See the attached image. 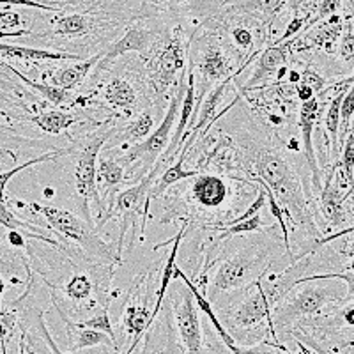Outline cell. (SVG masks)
<instances>
[{
    "instance_id": "obj_33",
    "label": "cell",
    "mask_w": 354,
    "mask_h": 354,
    "mask_svg": "<svg viewBox=\"0 0 354 354\" xmlns=\"http://www.w3.org/2000/svg\"><path fill=\"white\" fill-rule=\"evenodd\" d=\"M0 4H4V6H21V8L39 9V11H50V12L61 11V9L52 8V6H46V4H43V2H37V0H0Z\"/></svg>"
},
{
    "instance_id": "obj_11",
    "label": "cell",
    "mask_w": 354,
    "mask_h": 354,
    "mask_svg": "<svg viewBox=\"0 0 354 354\" xmlns=\"http://www.w3.org/2000/svg\"><path fill=\"white\" fill-rule=\"evenodd\" d=\"M163 169H165V165L156 161L153 169L145 174L140 181L135 183V185H129L128 188L121 189V192H117L110 201H106L103 204V214H101L100 221H97V229L103 232V227L110 220L115 218V221L119 223V238H117L115 248L121 259L122 254H124L126 238H128L129 230L131 232H138V223H140V236L144 238L145 223H147L151 205L149 189L153 186L154 179L160 176V172Z\"/></svg>"
},
{
    "instance_id": "obj_13",
    "label": "cell",
    "mask_w": 354,
    "mask_h": 354,
    "mask_svg": "<svg viewBox=\"0 0 354 354\" xmlns=\"http://www.w3.org/2000/svg\"><path fill=\"white\" fill-rule=\"evenodd\" d=\"M232 176L225 174H205L201 172L189 177L188 202L189 209L185 220L189 221L192 214L197 220H207L204 229H221L234 218L236 211L227 207L232 202V195L238 192L230 186Z\"/></svg>"
},
{
    "instance_id": "obj_30",
    "label": "cell",
    "mask_w": 354,
    "mask_h": 354,
    "mask_svg": "<svg viewBox=\"0 0 354 354\" xmlns=\"http://www.w3.org/2000/svg\"><path fill=\"white\" fill-rule=\"evenodd\" d=\"M344 6V0H317V4H315V12H314V18L310 20L308 28L312 25L319 24V21L326 20V18L333 17L337 15Z\"/></svg>"
},
{
    "instance_id": "obj_38",
    "label": "cell",
    "mask_w": 354,
    "mask_h": 354,
    "mask_svg": "<svg viewBox=\"0 0 354 354\" xmlns=\"http://www.w3.org/2000/svg\"><path fill=\"white\" fill-rule=\"evenodd\" d=\"M344 2H346L347 6H349V4H353V2H351V0H344Z\"/></svg>"
},
{
    "instance_id": "obj_14",
    "label": "cell",
    "mask_w": 354,
    "mask_h": 354,
    "mask_svg": "<svg viewBox=\"0 0 354 354\" xmlns=\"http://www.w3.org/2000/svg\"><path fill=\"white\" fill-rule=\"evenodd\" d=\"M160 270L147 268L142 271L128 290V296L122 305L121 314V340L126 337H133L131 344L124 353H133L142 342L144 335L149 331L153 324V310L156 303V290L153 289V282L156 280V273ZM119 340V347H121Z\"/></svg>"
},
{
    "instance_id": "obj_12",
    "label": "cell",
    "mask_w": 354,
    "mask_h": 354,
    "mask_svg": "<svg viewBox=\"0 0 354 354\" xmlns=\"http://www.w3.org/2000/svg\"><path fill=\"white\" fill-rule=\"evenodd\" d=\"M186 88H188V73L181 78L176 93L170 97L169 106H167L160 126L153 129L149 137L138 142V144L128 145V147H112L119 160L124 163L131 185L140 181L142 177L153 169L161 154L169 149L170 142H172V131L176 129L179 112H181V103L186 94Z\"/></svg>"
},
{
    "instance_id": "obj_28",
    "label": "cell",
    "mask_w": 354,
    "mask_h": 354,
    "mask_svg": "<svg viewBox=\"0 0 354 354\" xmlns=\"http://www.w3.org/2000/svg\"><path fill=\"white\" fill-rule=\"evenodd\" d=\"M28 24L20 11L15 9H0V32H18ZM34 32V30H32Z\"/></svg>"
},
{
    "instance_id": "obj_16",
    "label": "cell",
    "mask_w": 354,
    "mask_h": 354,
    "mask_svg": "<svg viewBox=\"0 0 354 354\" xmlns=\"http://www.w3.org/2000/svg\"><path fill=\"white\" fill-rule=\"evenodd\" d=\"M328 105L326 96L317 94L312 100L303 101L299 105L298 113V129H299V138H301L303 145V154H305L306 167H308L310 174H312V188L314 194L319 195L322 188V179H321V169H319L317 154H315V145H314V131L317 121L321 119L324 106Z\"/></svg>"
},
{
    "instance_id": "obj_9",
    "label": "cell",
    "mask_w": 354,
    "mask_h": 354,
    "mask_svg": "<svg viewBox=\"0 0 354 354\" xmlns=\"http://www.w3.org/2000/svg\"><path fill=\"white\" fill-rule=\"evenodd\" d=\"M17 205L41 214L46 220V223L52 227L53 232L61 236L62 243L78 246L88 257L103 262H113L117 266L122 262V259L117 254L115 245H109L106 241H103L101 230L97 229L94 221L85 220L84 216H78L73 211L53 204H41V202L25 204V202L17 201Z\"/></svg>"
},
{
    "instance_id": "obj_4",
    "label": "cell",
    "mask_w": 354,
    "mask_h": 354,
    "mask_svg": "<svg viewBox=\"0 0 354 354\" xmlns=\"http://www.w3.org/2000/svg\"><path fill=\"white\" fill-rule=\"evenodd\" d=\"M161 306V321L151 324V337L145 351H167V353H205L207 342L202 333V322L194 292L181 278H174L172 289Z\"/></svg>"
},
{
    "instance_id": "obj_19",
    "label": "cell",
    "mask_w": 354,
    "mask_h": 354,
    "mask_svg": "<svg viewBox=\"0 0 354 354\" xmlns=\"http://www.w3.org/2000/svg\"><path fill=\"white\" fill-rule=\"evenodd\" d=\"M189 144H183L181 151H179V154H177L176 161H172L169 167H165V169L161 170L160 176L154 179L153 186H151L149 189V198L151 202L153 201H158V198L161 197V195L165 194L167 189L170 188V186L177 185V183L181 181H188L189 177H195L197 174H201V170L197 169H186L185 163H186V156H188L189 153Z\"/></svg>"
},
{
    "instance_id": "obj_10",
    "label": "cell",
    "mask_w": 354,
    "mask_h": 354,
    "mask_svg": "<svg viewBox=\"0 0 354 354\" xmlns=\"http://www.w3.org/2000/svg\"><path fill=\"white\" fill-rule=\"evenodd\" d=\"M121 121L106 122L96 131L88 133L77 140V163L73 170L75 177V201L82 216L97 225L103 214V202H101L100 188H97V158L101 149L115 131V124Z\"/></svg>"
},
{
    "instance_id": "obj_3",
    "label": "cell",
    "mask_w": 354,
    "mask_h": 354,
    "mask_svg": "<svg viewBox=\"0 0 354 354\" xmlns=\"http://www.w3.org/2000/svg\"><path fill=\"white\" fill-rule=\"evenodd\" d=\"M68 259L61 262L62 282L48 286L50 296L62 321H84L100 310L110 308L115 266L113 262L96 261L84 254L78 246L62 243Z\"/></svg>"
},
{
    "instance_id": "obj_37",
    "label": "cell",
    "mask_w": 354,
    "mask_h": 354,
    "mask_svg": "<svg viewBox=\"0 0 354 354\" xmlns=\"http://www.w3.org/2000/svg\"><path fill=\"white\" fill-rule=\"evenodd\" d=\"M346 270H354V255H353V259H351V262L349 264H347V268Z\"/></svg>"
},
{
    "instance_id": "obj_5",
    "label": "cell",
    "mask_w": 354,
    "mask_h": 354,
    "mask_svg": "<svg viewBox=\"0 0 354 354\" xmlns=\"http://www.w3.org/2000/svg\"><path fill=\"white\" fill-rule=\"evenodd\" d=\"M185 21H170L154 41L149 52L140 57L156 106L170 101L181 78L188 73L189 43H192V34L197 27L188 32Z\"/></svg>"
},
{
    "instance_id": "obj_26",
    "label": "cell",
    "mask_w": 354,
    "mask_h": 354,
    "mask_svg": "<svg viewBox=\"0 0 354 354\" xmlns=\"http://www.w3.org/2000/svg\"><path fill=\"white\" fill-rule=\"evenodd\" d=\"M0 225L6 227V229H20V230H25V232H32V234H46L43 229H39V227L20 220L17 214L9 209L6 202H0ZM46 236H48V234H46Z\"/></svg>"
},
{
    "instance_id": "obj_15",
    "label": "cell",
    "mask_w": 354,
    "mask_h": 354,
    "mask_svg": "<svg viewBox=\"0 0 354 354\" xmlns=\"http://www.w3.org/2000/svg\"><path fill=\"white\" fill-rule=\"evenodd\" d=\"M292 55L289 41L268 44L254 61V71L250 78L245 84L238 85V91H252L264 87L270 82H282V78L287 77Z\"/></svg>"
},
{
    "instance_id": "obj_25",
    "label": "cell",
    "mask_w": 354,
    "mask_h": 354,
    "mask_svg": "<svg viewBox=\"0 0 354 354\" xmlns=\"http://www.w3.org/2000/svg\"><path fill=\"white\" fill-rule=\"evenodd\" d=\"M338 62L342 64L344 77H353L354 75V17L346 18L344 32L338 41L337 48Z\"/></svg>"
},
{
    "instance_id": "obj_2",
    "label": "cell",
    "mask_w": 354,
    "mask_h": 354,
    "mask_svg": "<svg viewBox=\"0 0 354 354\" xmlns=\"http://www.w3.org/2000/svg\"><path fill=\"white\" fill-rule=\"evenodd\" d=\"M213 238L202 254V271L194 278V283L205 294L216 310L238 299L243 292L254 287L259 278L266 277L273 268L274 259L287 255L283 239L277 234H261L254 238L236 241L232 238Z\"/></svg>"
},
{
    "instance_id": "obj_22",
    "label": "cell",
    "mask_w": 354,
    "mask_h": 354,
    "mask_svg": "<svg viewBox=\"0 0 354 354\" xmlns=\"http://www.w3.org/2000/svg\"><path fill=\"white\" fill-rule=\"evenodd\" d=\"M0 57L6 59H18L24 62H66V61H82L84 57L77 53L59 52L50 48H32V46H21V44L0 43Z\"/></svg>"
},
{
    "instance_id": "obj_35",
    "label": "cell",
    "mask_w": 354,
    "mask_h": 354,
    "mask_svg": "<svg viewBox=\"0 0 354 354\" xmlns=\"http://www.w3.org/2000/svg\"><path fill=\"white\" fill-rule=\"evenodd\" d=\"M25 236L27 234H21L20 229H9L6 239H8V243L12 248H27V239H25Z\"/></svg>"
},
{
    "instance_id": "obj_24",
    "label": "cell",
    "mask_w": 354,
    "mask_h": 354,
    "mask_svg": "<svg viewBox=\"0 0 354 354\" xmlns=\"http://www.w3.org/2000/svg\"><path fill=\"white\" fill-rule=\"evenodd\" d=\"M75 151H77V142L69 145V147H59V149L46 151V153L41 154V156H36L32 158V160L25 161V163H20V165L12 167V169L6 170V172H0V202H6V188H8V183L11 181L12 177L18 176L20 172H24L25 169L39 165V163H46V161H53L57 160V158L68 156V154H75Z\"/></svg>"
},
{
    "instance_id": "obj_6",
    "label": "cell",
    "mask_w": 354,
    "mask_h": 354,
    "mask_svg": "<svg viewBox=\"0 0 354 354\" xmlns=\"http://www.w3.org/2000/svg\"><path fill=\"white\" fill-rule=\"evenodd\" d=\"M262 280L264 277L259 278L254 287H250L225 308L216 310L220 321L243 351H246V347L268 346L277 347L282 353H292L274 333L273 305L266 294Z\"/></svg>"
},
{
    "instance_id": "obj_36",
    "label": "cell",
    "mask_w": 354,
    "mask_h": 354,
    "mask_svg": "<svg viewBox=\"0 0 354 354\" xmlns=\"http://www.w3.org/2000/svg\"><path fill=\"white\" fill-rule=\"evenodd\" d=\"M6 290V282L2 280V277H0V298H2V294H4ZM0 310H2V301H0Z\"/></svg>"
},
{
    "instance_id": "obj_18",
    "label": "cell",
    "mask_w": 354,
    "mask_h": 354,
    "mask_svg": "<svg viewBox=\"0 0 354 354\" xmlns=\"http://www.w3.org/2000/svg\"><path fill=\"white\" fill-rule=\"evenodd\" d=\"M153 109H158V106L145 109L144 112L137 113L128 121L117 122L115 131L110 137V140L106 142L105 147H128V145L145 140L153 133L154 124H156Z\"/></svg>"
},
{
    "instance_id": "obj_8",
    "label": "cell",
    "mask_w": 354,
    "mask_h": 354,
    "mask_svg": "<svg viewBox=\"0 0 354 354\" xmlns=\"http://www.w3.org/2000/svg\"><path fill=\"white\" fill-rule=\"evenodd\" d=\"M338 278H312L298 282L273 306V326L278 338L290 337L294 324L321 317L344 303L346 294Z\"/></svg>"
},
{
    "instance_id": "obj_20",
    "label": "cell",
    "mask_w": 354,
    "mask_h": 354,
    "mask_svg": "<svg viewBox=\"0 0 354 354\" xmlns=\"http://www.w3.org/2000/svg\"><path fill=\"white\" fill-rule=\"evenodd\" d=\"M64 324L66 333H68V349H66V353H80L87 347L97 346L109 347L112 353H121V347L117 346V342L110 335L93 330V328H85L73 321H66Z\"/></svg>"
},
{
    "instance_id": "obj_23",
    "label": "cell",
    "mask_w": 354,
    "mask_h": 354,
    "mask_svg": "<svg viewBox=\"0 0 354 354\" xmlns=\"http://www.w3.org/2000/svg\"><path fill=\"white\" fill-rule=\"evenodd\" d=\"M0 66H4L12 77H17L18 80L24 85H27L28 88H32L34 93L39 94L46 103H50L52 106H73L75 105V100H77L78 93H73V91H66V88L57 87V85L50 84V82H34L28 77H25L24 73L18 71L17 68H12L11 64H6V62H0Z\"/></svg>"
},
{
    "instance_id": "obj_7",
    "label": "cell",
    "mask_w": 354,
    "mask_h": 354,
    "mask_svg": "<svg viewBox=\"0 0 354 354\" xmlns=\"http://www.w3.org/2000/svg\"><path fill=\"white\" fill-rule=\"evenodd\" d=\"M243 66L245 64L221 37L211 18L198 24L192 34L188 55V69L195 77V110L214 85L234 77Z\"/></svg>"
},
{
    "instance_id": "obj_21",
    "label": "cell",
    "mask_w": 354,
    "mask_h": 354,
    "mask_svg": "<svg viewBox=\"0 0 354 354\" xmlns=\"http://www.w3.org/2000/svg\"><path fill=\"white\" fill-rule=\"evenodd\" d=\"M101 55H103V50L87 57V59L75 61L69 66H61L59 69L50 73L48 82L57 87L66 88V91H78L87 80L88 73L94 71L96 64L101 61Z\"/></svg>"
},
{
    "instance_id": "obj_31",
    "label": "cell",
    "mask_w": 354,
    "mask_h": 354,
    "mask_svg": "<svg viewBox=\"0 0 354 354\" xmlns=\"http://www.w3.org/2000/svg\"><path fill=\"white\" fill-rule=\"evenodd\" d=\"M312 278H338L340 282H344L347 286L346 299H344V301H353L354 299V270H346V271H340V273L306 274V277H303L299 282H303V280H312Z\"/></svg>"
},
{
    "instance_id": "obj_32",
    "label": "cell",
    "mask_w": 354,
    "mask_h": 354,
    "mask_svg": "<svg viewBox=\"0 0 354 354\" xmlns=\"http://www.w3.org/2000/svg\"><path fill=\"white\" fill-rule=\"evenodd\" d=\"M21 144H28V140L17 137V138H15V140L4 142V144L0 142V163H2V165H9L8 161H17L18 154L12 153V149H17V147H20Z\"/></svg>"
},
{
    "instance_id": "obj_1",
    "label": "cell",
    "mask_w": 354,
    "mask_h": 354,
    "mask_svg": "<svg viewBox=\"0 0 354 354\" xmlns=\"http://www.w3.org/2000/svg\"><path fill=\"white\" fill-rule=\"evenodd\" d=\"M223 121L230 126L229 135L236 149V174L241 172L252 181L259 179L270 186L283 207V213L289 216L292 232L301 229L310 250H317L322 232L317 229L314 214L310 211L301 176L286 149L278 144V138L248 115L245 121L239 117H227Z\"/></svg>"
},
{
    "instance_id": "obj_27",
    "label": "cell",
    "mask_w": 354,
    "mask_h": 354,
    "mask_svg": "<svg viewBox=\"0 0 354 354\" xmlns=\"http://www.w3.org/2000/svg\"><path fill=\"white\" fill-rule=\"evenodd\" d=\"M78 324L85 328H93V330L97 331H103V333L110 335L117 342V335L113 331V324H112V319H110V308H103L100 310L97 314L91 315V317L84 319V321H78ZM119 346V344H117Z\"/></svg>"
},
{
    "instance_id": "obj_34",
    "label": "cell",
    "mask_w": 354,
    "mask_h": 354,
    "mask_svg": "<svg viewBox=\"0 0 354 354\" xmlns=\"http://www.w3.org/2000/svg\"><path fill=\"white\" fill-rule=\"evenodd\" d=\"M37 2H43V4L52 6V8H57V9H64V8H75V6L91 4V2H94V0H37Z\"/></svg>"
},
{
    "instance_id": "obj_17",
    "label": "cell",
    "mask_w": 354,
    "mask_h": 354,
    "mask_svg": "<svg viewBox=\"0 0 354 354\" xmlns=\"http://www.w3.org/2000/svg\"><path fill=\"white\" fill-rule=\"evenodd\" d=\"M124 185H131L126 167L112 147H103L97 158V188H100L101 202L113 197L119 188Z\"/></svg>"
},
{
    "instance_id": "obj_29",
    "label": "cell",
    "mask_w": 354,
    "mask_h": 354,
    "mask_svg": "<svg viewBox=\"0 0 354 354\" xmlns=\"http://www.w3.org/2000/svg\"><path fill=\"white\" fill-rule=\"evenodd\" d=\"M17 314L11 310H0V353H8V340L15 333L17 328Z\"/></svg>"
}]
</instances>
